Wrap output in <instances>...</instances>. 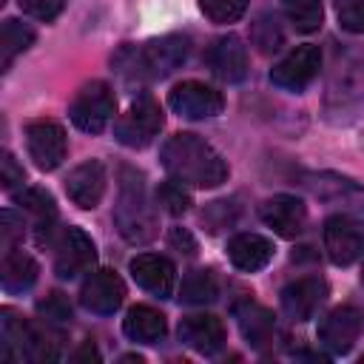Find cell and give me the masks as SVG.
I'll list each match as a JSON object with an SVG mask.
<instances>
[{"label":"cell","mask_w":364,"mask_h":364,"mask_svg":"<svg viewBox=\"0 0 364 364\" xmlns=\"http://www.w3.org/2000/svg\"><path fill=\"white\" fill-rule=\"evenodd\" d=\"M162 168L193 188H216L228 179V165L219 151L196 134H173L162 145Z\"/></svg>","instance_id":"6da1fadb"},{"label":"cell","mask_w":364,"mask_h":364,"mask_svg":"<svg viewBox=\"0 0 364 364\" xmlns=\"http://www.w3.org/2000/svg\"><path fill=\"white\" fill-rule=\"evenodd\" d=\"M114 222H117L119 236L131 245H145L156 236V210L151 205L145 176L134 168H122V173H119Z\"/></svg>","instance_id":"7a4b0ae2"},{"label":"cell","mask_w":364,"mask_h":364,"mask_svg":"<svg viewBox=\"0 0 364 364\" xmlns=\"http://www.w3.org/2000/svg\"><path fill=\"white\" fill-rule=\"evenodd\" d=\"M114 111H117V100H114L111 85L102 82V80H94V82H88L77 91V97L68 108V117L80 131L100 134L111 122Z\"/></svg>","instance_id":"3957f363"},{"label":"cell","mask_w":364,"mask_h":364,"mask_svg":"<svg viewBox=\"0 0 364 364\" xmlns=\"http://www.w3.org/2000/svg\"><path fill=\"white\" fill-rule=\"evenodd\" d=\"M304 188L333 205V208H341L344 216H353V219H364V188L347 176H338V173H307L304 176Z\"/></svg>","instance_id":"277c9868"},{"label":"cell","mask_w":364,"mask_h":364,"mask_svg":"<svg viewBox=\"0 0 364 364\" xmlns=\"http://www.w3.org/2000/svg\"><path fill=\"white\" fill-rule=\"evenodd\" d=\"M162 108L154 97H139L114 125V134L128 148H145L162 131Z\"/></svg>","instance_id":"5b68a950"},{"label":"cell","mask_w":364,"mask_h":364,"mask_svg":"<svg viewBox=\"0 0 364 364\" xmlns=\"http://www.w3.org/2000/svg\"><path fill=\"white\" fill-rule=\"evenodd\" d=\"M26 148L40 171H54L68 154V139L60 122L34 119L26 125Z\"/></svg>","instance_id":"8992f818"},{"label":"cell","mask_w":364,"mask_h":364,"mask_svg":"<svg viewBox=\"0 0 364 364\" xmlns=\"http://www.w3.org/2000/svg\"><path fill=\"white\" fill-rule=\"evenodd\" d=\"M168 105L173 108V114L185 117V119H208L222 114L225 100L213 85H205L199 80H188L171 88L168 94Z\"/></svg>","instance_id":"52a82bcc"},{"label":"cell","mask_w":364,"mask_h":364,"mask_svg":"<svg viewBox=\"0 0 364 364\" xmlns=\"http://www.w3.org/2000/svg\"><path fill=\"white\" fill-rule=\"evenodd\" d=\"M324 250L333 264L347 267L364 256V230L353 216H330L324 222Z\"/></svg>","instance_id":"ba28073f"},{"label":"cell","mask_w":364,"mask_h":364,"mask_svg":"<svg viewBox=\"0 0 364 364\" xmlns=\"http://www.w3.org/2000/svg\"><path fill=\"white\" fill-rule=\"evenodd\" d=\"M97 262V247L91 236L82 228H68L63 230L54 253V273L60 279H77L80 273H88Z\"/></svg>","instance_id":"9c48e42d"},{"label":"cell","mask_w":364,"mask_h":364,"mask_svg":"<svg viewBox=\"0 0 364 364\" xmlns=\"http://www.w3.org/2000/svg\"><path fill=\"white\" fill-rule=\"evenodd\" d=\"M188 51H191V40L185 34H165L159 40H151L145 43L136 57H139V68L142 74H151V77H168L171 71H176L185 60H188Z\"/></svg>","instance_id":"30bf717a"},{"label":"cell","mask_w":364,"mask_h":364,"mask_svg":"<svg viewBox=\"0 0 364 364\" xmlns=\"http://www.w3.org/2000/svg\"><path fill=\"white\" fill-rule=\"evenodd\" d=\"M321 68V51L318 46H299L293 48L287 57H282L273 71H270V82L284 88V91H301Z\"/></svg>","instance_id":"8fae6325"},{"label":"cell","mask_w":364,"mask_h":364,"mask_svg":"<svg viewBox=\"0 0 364 364\" xmlns=\"http://www.w3.org/2000/svg\"><path fill=\"white\" fill-rule=\"evenodd\" d=\"M80 301L97 316H111L125 301V284L114 270H94L80 287Z\"/></svg>","instance_id":"7c38bea8"},{"label":"cell","mask_w":364,"mask_h":364,"mask_svg":"<svg viewBox=\"0 0 364 364\" xmlns=\"http://www.w3.org/2000/svg\"><path fill=\"white\" fill-rule=\"evenodd\" d=\"M358 333H361V313L350 304L333 307L318 321V341H321V347H327L336 355L347 353L358 341Z\"/></svg>","instance_id":"4fadbf2b"},{"label":"cell","mask_w":364,"mask_h":364,"mask_svg":"<svg viewBox=\"0 0 364 364\" xmlns=\"http://www.w3.org/2000/svg\"><path fill=\"white\" fill-rule=\"evenodd\" d=\"M327 299V284L318 276H301L282 290V310L290 321H307L316 316L321 301Z\"/></svg>","instance_id":"5bb4252c"},{"label":"cell","mask_w":364,"mask_h":364,"mask_svg":"<svg viewBox=\"0 0 364 364\" xmlns=\"http://www.w3.org/2000/svg\"><path fill=\"white\" fill-rule=\"evenodd\" d=\"M259 216L267 228H273V233H279L284 239H296L304 230L307 208L301 199H296L290 193H279V196H270L262 202Z\"/></svg>","instance_id":"9a60e30c"},{"label":"cell","mask_w":364,"mask_h":364,"mask_svg":"<svg viewBox=\"0 0 364 364\" xmlns=\"http://www.w3.org/2000/svg\"><path fill=\"white\" fill-rule=\"evenodd\" d=\"M131 276L142 290H148V293H154L159 299H168L173 293V287H176V267H173L171 259H165L159 253L134 256L131 259Z\"/></svg>","instance_id":"2e32d148"},{"label":"cell","mask_w":364,"mask_h":364,"mask_svg":"<svg viewBox=\"0 0 364 364\" xmlns=\"http://www.w3.org/2000/svg\"><path fill=\"white\" fill-rule=\"evenodd\" d=\"M105 182H108V176H105L102 162L88 159V162L77 165V168L68 173V179H65V193H68V199H71L77 208L91 210V208L100 205V199H102V193H105Z\"/></svg>","instance_id":"e0dca14e"},{"label":"cell","mask_w":364,"mask_h":364,"mask_svg":"<svg viewBox=\"0 0 364 364\" xmlns=\"http://www.w3.org/2000/svg\"><path fill=\"white\" fill-rule=\"evenodd\" d=\"M179 341L188 344L191 350L202 353V355H213L222 350L225 344V327L216 316L210 313H196V316H185L179 321Z\"/></svg>","instance_id":"ac0fdd59"},{"label":"cell","mask_w":364,"mask_h":364,"mask_svg":"<svg viewBox=\"0 0 364 364\" xmlns=\"http://www.w3.org/2000/svg\"><path fill=\"white\" fill-rule=\"evenodd\" d=\"M208 63H210V68L219 80L242 82L245 74H247V48L242 46V40L236 34L219 37L208 51Z\"/></svg>","instance_id":"d6986e66"},{"label":"cell","mask_w":364,"mask_h":364,"mask_svg":"<svg viewBox=\"0 0 364 364\" xmlns=\"http://www.w3.org/2000/svg\"><path fill=\"white\" fill-rule=\"evenodd\" d=\"M276 247L267 236H259V233H239L228 242V259L236 270H245V273H256L262 267L270 264Z\"/></svg>","instance_id":"ffe728a7"},{"label":"cell","mask_w":364,"mask_h":364,"mask_svg":"<svg viewBox=\"0 0 364 364\" xmlns=\"http://www.w3.org/2000/svg\"><path fill=\"white\" fill-rule=\"evenodd\" d=\"M14 202L31 216V225H34V239L37 245H46L51 230H54V222H57V205H54V196L43 188H26L14 196Z\"/></svg>","instance_id":"44dd1931"},{"label":"cell","mask_w":364,"mask_h":364,"mask_svg":"<svg viewBox=\"0 0 364 364\" xmlns=\"http://www.w3.org/2000/svg\"><path fill=\"white\" fill-rule=\"evenodd\" d=\"M165 316L148 304H134L122 318V333L136 344H156L165 338Z\"/></svg>","instance_id":"7402d4cb"},{"label":"cell","mask_w":364,"mask_h":364,"mask_svg":"<svg viewBox=\"0 0 364 364\" xmlns=\"http://www.w3.org/2000/svg\"><path fill=\"white\" fill-rule=\"evenodd\" d=\"M233 316H236L239 330H242V336L247 338V344L264 347L267 341H273V336H276V321H273V313H270L267 307H262V304H256V301L247 299V301H242V304L233 307Z\"/></svg>","instance_id":"603a6c76"},{"label":"cell","mask_w":364,"mask_h":364,"mask_svg":"<svg viewBox=\"0 0 364 364\" xmlns=\"http://www.w3.org/2000/svg\"><path fill=\"white\" fill-rule=\"evenodd\" d=\"M37 262L17 250V247H6L3 250V267H0V282H3V290L6 293H26L34 282H37Z\"/></svg>","instance_id":"cb8c5ba5"},{"label":"cell","mask_w":364,"mask_h":364,"mask_svg":"<svg viewBox=\"0 0 364 364\" xmlns=\"http://www.w3.org/2000/svg\"><path fill=\"white\" fill-rule=\"evenodd\" d=\"M31 43H34V28L28 23L14 20V17L3 20V31H0V65L9 68L11 60L17 54H23Z\"/></svg>","instance_id":"d4e9b609"},{"label":"cell","mask_w":364,"mask_h":364,"mask_svg":"<svg viewBox=\"0 0 364 364\" xmlns=\"http://www.w3.org/2000/svg\"><path fill=\"white\" fill-rule=\"evenodd\" d=\"M216 293H219V284L210 270H193L191 276L182 279V287H179V299L185 304H208L216 299Z\"/></svg>","instance_id":"484cf974"},{"label":"cell","mask_w":364,"mask_h":364,"mask_svg":"<svg viewBox=\"0 0 364 364\" xmlns=\"http://www.w3.org/2000/svg\"><path fill=\"white\" fill-rule=\"evenodd\" d=\"M282 6H284V17L293 23L296 31L310 34L321 26V17H324L321 0H282Z\"/></svg>","instance_id":"4316f807"},{"label":"cell","mask_w":364,"mask_h":364,"mask_svg":"<svg viewBox=\"0 0 364 364\" xmlns=\"http://www.w3.org/2000/svg\"><path fill=\"white\" fill-rule=\"evenodd\" d=\"M156 202L162 205L165 213L179 216V213H185V210L191 208V193L185 191V182H179V179L171 176L168 182H162V185L156 188Z\"/></svg>","instance_id":"83f0119b"},{"label":"cell","mask_w":364,"mask_h":364,"mask_svg":"<svg viewBox=\"0 0 364 364\" xmlns=\"http://www.w3.org/2000/svg\"><path fill=\"white\" fill-rule=\"evenodd\" d=\"M250 0H199L202 14L210 23H236L247 11Z\"/></svg>","instance_id":"f1b7e54d"},{"label":"cell","mask_w":364,"mask_h":364,"mask_svg":"<svg viewBox=\"0 0 364 364\" xmlns=\"http://www.w3.org/2000/svg\"><path fill=\"white\" fill-rule=\"evenodd\" d=\"M338 26L350 34H364V0H333Z\"/></svg>","instance_id":"f546056e"},{"label":"cell","mask_w":364,"mask_h":364,"mask_svg":"<svg viewBox=\"0 0 364 364\" xmlns=\"http://www.w3.org/2000/svg\"><path fill=\"white\" fill-rule=\"evenodd\" d=\"M17 3H20V9H23L28 17L43 20V23L54 20V17L63 11V6H65V0H17Z\"/></svg>","instance_id":"4dcf8cb0"},{"label":"cell","mask_w":364,"mask_h":364,"mask_svg":"<svg viewBox=\"0 0 364 364\" xmlns=\"http://www.w3.org/2000/svg\"><path fill=\"white\" fill-rule=\"evenodd\" d=\"M37 310H40L48 321H68V318H71V304L63 299V293H48V296L37 304Z\"/></svg>","instance_id":"1f68e13d"},{"label":"cell","mask_w":364,"mask_h":364,"mask_svg":"<svg viewBox=\"0 0 364 364\" xmlns=\"http://www.w3.org/2000/svg\"><path fill=\"white\" fill-rule=\"evenodd\" d=\"M0 182H3V188H14V185H23V168L17 165V159L9 154V151H3V156H0Z\"/></svg>","instance_id":"d6a6232c"},{"label":"cell","mask_w":364,"mask_h":364,"mask_svg":"<svg viewBox=\"0 0 364 364\" xmlns=\"http://www.w3.org/2000/svg\"><path fill=\"white\" fill-rule=\"evenodd\" d=\"M20 225H23V222H17V216H14L11 210L3 213V245H6V247H14V236L20 233Z\"/></svg>","instance_id":"836d02e7"},{"label":"cell","mask_w":364,"mask_h":364,"mask_svg":"<svg viewBox=\"0 0 364 364\" xmlns=\"http://www.w3.org/2000/svg\"><path fill=\"white\" fill-rule=\"evenodd\" d=\"M171 245L185 247V253H188V256H193V253H196V242L191 239V233H188L185 228H173V230H171Z\"/></svg>","instance_id":"e575fe53"},{"label":"cell","mask_w":364,"mask_h":364,"mask_svg":"<svg viewBox=\"0 0 364 364\" xmlns=\"http://www.w3.org/2000/svg\"><path fill=\"white\" fill-rule=\"evenodd\" d=\"M71 358H74V361H85V358H91V361H100V353H97V350H94V344L88 341V344H82V347H80V350H77Z\"/></svg>","instance_id":"d590c367"},{"label":"cell","mask_w":364,"mask_h":364,"mask_svg":"<svg viewBox=\"0 0 364 364\" xmlns=\"http://www.w3.org/2000/svg\"><path fill=\"white\" fill-rule=\"evenodd\" d=\"M361 284H364V273H361Z\"/></svg>","instance_id":"8d00e7d4"}]
</instances>
